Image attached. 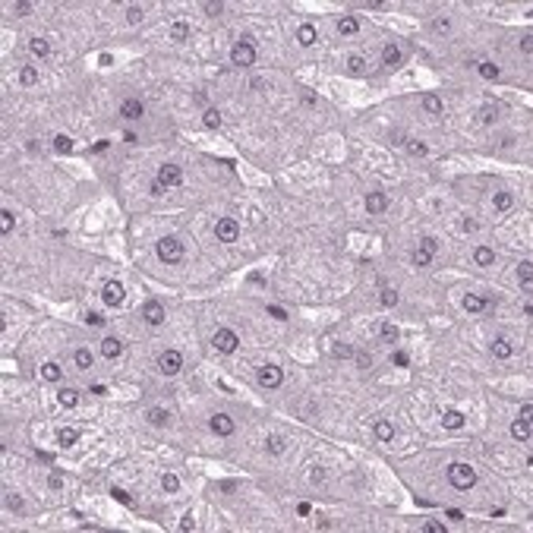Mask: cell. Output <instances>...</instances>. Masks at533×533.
I'll list each match as a JSON object with an SVG mask.
<instances>
[{
	"mask_svg": "<svg viewBox=\"0 0 533 533\" xmlns=\"http://www.w3.org/2000/svg\"><path fill=\"white\" fill-rule=\"evenodd\" d=\"M448 483L464 492V489H470L476 483V470L470 464H464V461H454V464H448Z\"/></svg>",
	"mask_w": 533,
	"mask_h": 533,
	"instance_id": "obj_1",
	"label": "cell"
},
{
	"mask_svg": "<svg viewBox=\"0 0 533 533\" xmlns=\"http://www.w3.org/2000/svg\"><path fill=\"white\" fill-rule=\"evenodd\" d=\"M230 63L234 66H252L256 63V48H252V38H240L234 48H230Z\"/></svg>",
	"mask_w": 533,
	"mask_h": 533,
	"instance_id": "obj_2",
	"label": "cell"
},
{
	"mask_svg": "<svg viewBox=\"0 0 533 533\" xmlns=\"http://www.w3.org/2000/svg\"><path fill=\"white\" fill-rule=\"evenodd\" d=\"M158 259L168 262V265L180 262V259H183V243L174 240V237H164V240H158Z\"/></svg>",
	"mask_w": 533,
	"mask_h": 533,
	"instance_id": "obj_3",
	"label": "cell"
},
{
	"mask_svg": "<svg viewBox=\"0 0 533 533\" xmlns=\"http://www.w3.org/2000/svg\"><path fill=\"white\" fill-rule=\"evenodd\" d=\"M212 344H215L218 354H234L237 344H240V338H237V332H230V328H218L215 338H212Z\"/></svg>",
	"mask_w": 533,
	"mask_h": 533,
	"instance_id": "obj_4",
	"label": "cell"
},
{
	"mask_svg": "<svg viewBox=\"0 0 533 533\" xmlns=\"http://www.w3.org/2000/svg\"><path fill=\"white\" fill-rule=\"evenodd\" d=\"M215 237L221 243H237V237H240V224H237L234 218H221V221L215 224Z\"/></svg>",
	"mask_w": 533,
	"mask_h": 533,
	"instance_id": "obj_5",
	"label": "cell"
},
{
	"mask_svg": "<svg viewBox=\"0 0 533 533\" xmlns=\"http://www.w3.org/2000/svg\"><path fill=\"white\" fill-rule=\"evenodd\" d=\"M158 369H161L164 376H177V373L183 369V357H180V351H164V354L158 357Z\"/></svg>",
	"mask_w": 533,
	"mask_h": 533,
	"instance_id": "obj_6",
	"label": "cell"
},
{
	"mask_svg": "<svg viewBox=\"0 0 533 533\" xmlns=\"http://www.w3.org/2000/svg\"><path fill=\"white\" fill-rule=\"evenodd\" d=\"M123 284L120 281H107L104 284V290H101V300H104V306H120L123 303Z\"/></svg>",
	"mask_w": 533,
	"mask_h": 533,
	"instance_id": "obj_7",
	"label": "cell"
},
{
	"mask_svg": "<svg viewBox=\"0 0 533 533\" xmlns=\"http://www.w3.org/2000/svg\"><path fill=\"white\" fill-rule=\"evenodd\" d=\"M281 382H284V373L278 369V366H262L259 369V385L262 388H278Z\"/></svg>",
	"mask_w": 533,
	"mask_h": 533,
	"instance_id": "obj_8",
	"label": "cell"
},
{
	"mask_svg": "<svg viewBox=\"0 0 533 533\" xmlns=\"http://www.w3.org/2000/svg\"><path fill=\"white\" fill-rule=\"evenodd\" d=\"M180 180H183V171L177 168V164H164V168L158 171V183H161L164 190H168V187H177Z\"/></svg>",
	"mask_w": 533,
	"mask_h": 533,
	"instance_id": "obj_9",
	"label": "cell"
},
{
	"mask_svg": "<svg viewBox=\"0 0 533 533\" xmlns=\"http://www.w3.org/2000/svg\"><path fill=\"white\" fill-rule=\"evenodd\" d=\"M142 319L149 322V325H161V322L168 319V316H164V306H161L158 300H149V303L142 306Z\"/></svg>",
	"mask_w": 533,
	"mask_h": 533,
	"instance_id": "obj_10",
	"label": "cell"
},
{
	"mask_svg": "<svg viewBox=\"0 0 533 533\" xmlns=\"http://www.w3.org/2000/svg\"><path fill=\"white\" fill-rule=\"evenodd\" d=\"M212 432L215 435H234V420L227 413H215L212 416Z\"/></svg>",
	"mask_w": 533,
	"mask_h": 533,
	"instance_id": "obj_11",
	"label": "cell"
},
{
	"mask_svg": "<svg viewBox=\"0 0 533 533\" xmlns=\"http://www.w3.org/2000/svg\"><path fill=\"white\" fill-rule=\"evenodd\" d=\"M366 208H369V215H382L385 208H388V196L385 193H369L366 196Z\"/></svg>",
	"mask_w": 533,
	"mask_h": 533,
	"instance_id": "obj_12",
	"label": "cell"
},
{
	"mask_svg": "<svg viewBox=\"0 0 533 533\" xmlns=\"http://www.w3.org/2000/svg\"><path fill=\"white\" fill-rule=\"evenodd\" d=\"M120 117H126V120H139V117H142V101H139V98H126V101L120 104Z\"/></svg>",
	"mask_w": 533,
	"mask_h": 533,
	"instance_id": "obj_13",
	"label": "cell"
},
{
	"mask_svg": "<svg viewBox=\"0 0 533 533\" xmlns=\"http://www.w3.org/2000/svg\"><path fill=\"white\" fill-rule=\"evenodd\" d=\"M401 60H404L401 48H398V44H385V51H382V63L395 69V66H401Z\"/></svg>",
	"mask_w": 533,
	"mask_h": 533,
	"instance_id": "obj_14",
	"label": "cell"
},
{
	"mask_svg": "<svg viewBox=\"0 0 533 533\" xmlns=\"http://www.w3.org/2000/svg\"><path fill=\"white\" fill-rule=\"evenodd\" d=\"M101 354H104L107 360H117V357L123 354V341H120V338H104V341H101Z\"/></svg>",
	"mask_w": 533,
	"mask_h": 533,
	"instance_id": "obj_15",
	"label": "cell"
},
{
	"mask_svg": "<svg viewBox=\"0 0 533 533\" xmlns=\"http://www.w3.org/2000/svg\"><path fill=\"white\" fill-rule=\"evenodd\" d=\"M297 41L303 44V48H312L319 41V35H316V26H309V22H303L300 29H297Z\"/></svg>",
	"mask_w": 533,
	"mask_h": 533,
	"instance_id": "obj_16",
	"label": "cell"
},
{
	"mask_svg": "<svg viewBox=\"0 0 533 533\" xmlns=\"http://www.w3.org/2000/svg\"><path fill=\"white\" fill-rule=\"evenodd\" d=\"M518 278H521V287H524V290L533 287V262H530V259H524V262L518 265Z\"/></svg>",
	"mask_w": 533,
	"mask_h": 533,
	"instance_id": "obj_17",
	"label": "cell"
},
{
	"mask_svg": "<svg viewBox=\"0 0 533 533\" xmlns=\"http://www.w3.org/2000/svg\"><path fill=\"white\" fill-rule=\"evenodd\" d=\"M511 435H514V438H518V442H530V423L518 416V420H514V423H511Z\"/></svg>",
	"mask_w": 533,
	"mask_h": 533,
	"instance_id": "obj_18",
	"label": "cell"
},
{
	"mask_svg": "<svg viewBox=\"0 0 533 533\" xmlns=\"http://www.w3.org/2000/svg\"><path fill=\"white\" fill-rule=\"evenodd\" d=\"M442 426L445 429H461L464 426V413L461 410H445L442 413Z\"/></svg>",
	"mask_w": 533,
	"mask_h": 533,
	"instance_id": "obj_19",
	"label": "cell"
},
{
	"mask_svg": "<svg viewBox=\"0 0 533 533\" xmlns=\"http://www.w3.org/2000/svg\"><path fill=\"white\" fill-rule=\"evenodd\" d=\"M376 438H379V442H391V438H395V426H391L388 420H376Z\"/></svg>",
	"mask_w": 533,
	"mask_h": 533,
	"instance_id": "obj_20",
	"label": "cell"
},
{
	"mask_svg": "<svg viewBox=\"0 0 533 533\" xmlns=\"http://www.w3.org/2000/svg\"><path fill=\"white\" fill-rule=\"evenodd\" d=\"M511 354H514V347H511L505 338H495V344H492V357H495V360H508Z\"/></svg>",
	"mask_w": 533,
	"mask_h": 533,
	"instance_id": "obj_21",
	"label": "cell"
},
{
	"mask_svg": "<svg viewBox=\"0 0 533 533\" xmlns=\"http://www.w3.org/2000/svg\"><path fill=\"white\" fill-rule=\"evenodd\" d=\"M473 262H476V265H492V262H495V252H492L489 246H476V249H473Z\"/></svg>",
	"mask_w": 533,
	"mask_h": 533,
	"instance_id": "obj_22",
	"label": "cell"
},
{
	"mask_svg": "<svg viewBox=\"0 0 533 533\" xmlns=\"http://www.w3.org/2000/svg\"><path fill=\"white\" fill-rule=\"evenodd\" d=\"M423 111H429V114H442L445 111V104L438 95H423Z\"/></svg>",
	"mask_w": 533,
	"mask_h": 533,
	"instance_id": "obj_23",
	"label": "cell"
},
{
	"mask_svg": "<svg viewBox=\"0 0 533 533\" xmlns=\"http://www.w3.org/2000/svg\"><path fill=\"white\" fill-rule=\"evenodd\" d=\"M357 29H360L357 16H341V19H338V32L341 35H357Z\"/></svg>",
	"mask_w": 533,
	"mask_h": 533,
	"instance_id": "obj_24",
	"label": "cell"
},
{
	"mask_svg": "<svg viewBox=\"0 0 533 533\" xmlns=\"http://www.w3.org/2000/svg\"><path fill=\"white\" fill-rule=\"evenodd\" d=\"M149 423H152V426H168V423H171V413L164 410V407H152V410H149Z\"/></svg>",
	"mask_w": 533,
	"mask_h": 533,
	"instance_id": "obj_25",
	"label": "cell"
},
{
	"mask_svg": "<svg viewBox=\"0 0 533 533\" xmlns=\"http://www.w3.org/2000/svg\"><path fill=\"white\" fill-rule=\"evenodd\" d=\"M464 309L467 312H480V309H486V300L480 297V293H467V297H464Z\"/></svg>",
	"mask_w": 533,
	"mask_h": 533,
	"instance_id": "obj_26",
	"label": "cell"
},
{
	"mask_svg": "<svg viewBox=\"0 0 533 533\" xmlns=\"http://www.w3.org/2000/svg\"><path fill=\"white\" fill-rule=\"evenodd\" d=\"M57 401H60V407H76V404H79V391L63 388V391H57Z\"/></svg>",
	"mask_w": 533,
	"mask_h": 533,
	"instance_id": "obj_27",
	"label": "cell"
},
{
	"mask_svg": "<svg viewBox=\"0 0 533 533\" xmlns=\"http://www.w3.org/2000/svg\"><path fill=\"white\" fill-rule=\"evenodd\" d=\"M492 205H495V212H508L514 205V199H511V193H495L492 196Z\"/></svg>",
	"mask_w": 533,
	"mask_h": 533,
	"instance_id": "obj_28",
	"label": "cell"
},
{
	"mask_svg": "<svg viewBox=\"0 0 533 533\" xmlns=\"http://www.w3.org/2000/svg\"><path fill=\"white\" fill-rule=\"evenodd\" d=\"M171 38H174V41H187V38H190V26L183 22V19H177V22L171 26Z\"/></svg>",
	"mask_w": 533,
	"mask_h": 533,
	"instance_id": "obj_29",
	"label": "cell"
},
{
	"mask_svg": "<svg viewBox=\"0 0 533 533\" xmlns=\"http://www.w3.org/2000/svg\"><path fill=\"white\" fill-rule=\"evenodd\" d=\"M60 376H63V369L57 363H44L41 366V379H48V382H60Z\"/></svg>",
	"mask_w": 533,
	"mask_h": 533,
	"instance_id": "obj_30",
	"label": "cell"
},
{
	"mask_svg": "<svg viewBox=\"0 0 533 533\" xmlns=\"http://www.w3.org/2000/svg\"><path fill=\"white\" fill-rule=\"evenodd\" d=\"M476 69H480V76H483V79H499V66H495L492 60L476 63Z\"/></svg>",
	"mask_w": 533,
	"mask_h": 533,
	"instance_id": "obj_31",
	"label": "cell"
},
{
	"mask_svg": "<svg viewBox=\"0 0 533 533\" xmlns=\"http://www.w3.org/2000/svg\"><path fill=\"white\" fill-rule=\"evenodd\" d=\"M76 438H79V432H76V429H60V432H57V445L69 448V445H76Z\"/></svg>",
	"mask_w": 533,
	"mask_h": 533,
	"instance_id": "obj_32",
	"label": "cell"
},
{
	"mask_svg": "<svg viewBox=\"0 0 533 533\" xmlns=\"http://www.w3.org/2000/svg\"><path fill=\"white\" fill-rule=\"evenodd\" d=\"M29 51L35 54V57H48V51H51V44H48L44 38H32V41H29Z\"/></svg>",
	"mask_w": 533,
	"mask_h": 533,
	"instance_id": "obj_33",
	"label": "cell"
},
{
	"mask_svg": "<svg viewBox=\"0 0 533 533\" xmlns=\"http://www.w3.org/2000/svg\"><path fill=\"white\" fill-rule=\"evenodd\" d=\"M347 69H351V76H363V73H366V60L360 57V54H354V57L347 60Z\"/></svg>",
	"mask_w": 533,
	"mask_h": 533,
	"instance_id": "obj_34",
	"label": "cell"
},
{
	"mask_svg": "<svg viewBox=\"0 0 533 533\" xmlns=\"http://www.w3.org/2000/svg\"><path fill=\"white\" fill-rule=\"evenodd\" d=\"M73 360H76L79 369H91V351H85V347H79V351L73 354Z\"/></svg>",
	"mask_w": 533,
	"mask_h": 533,
	"instance_id": "obj_35",
	"label": "cell"
},
{
	"mask_svg": "<svg viewBox=\"0 0 533 533\" xmlns=\"http://www.w3.org/2000/svg\"><path fill=\"white\" fill-rule=\"evenodd\" d=\"M19 82L22 85H35V82H38V69H35V66H22L19 69Z\"/></svg>",
	"mask_w": 533,
	"mask_h": 533,
	"instance_id": "obj_36",
	"label": "cell"
},
{
	"mask_svg": "<svg viewBox=\"0 0 533 533\" xmlns=\"http://www.w3.org/2000/svg\"><path fill=\"white\" fill-rule=\"evenodd\" d=\"M54 152H60V155H69V152H73V139L60 133L57 139H54Z\"/></svg>",
	"mask_w": 533,
	"mask_h": 533,
	"instance_id": "obj_37",
	"label": "cell"
},
{
	"mask_svg": "<svg viewBox=\"0 0 533 533\" xmlns=\"http://www.w3.org/2000/svg\"><path fill=\"white\" fill-rule=\"evenodd\" d=\"M379 332H382V338L388 341V344H395V341L401 338V332H398V328H395L391 322H382V328H379Z\"/></svg>",
	"mask_w": 533,
	"mask_h": 533,
	"instance_id": "obj_38",
	"label": "cell"
},
{
	"mask_svg": "<svg viewBox=\"0 0 533 533\" xmlns=\"http://www.w3.org/2000/svg\"><path fill=\"white\" fill-rule=\"evenodd\" d=\"M13 224H16V215H13L10 208H4V212H0V230H4V234H10V230H13Z\"/></svg>",
	"mask_w": 533,
	"mask_h": 533,
	"instance_id": "obj_39",
	"label": "cell"
},
{
	"mask_svg": "<svg viewBox=\"0 0 533 533\" xmlns=\"http://www.w3.org/2000/svg\"><path fill=\"white\" fill-rule=\"evenodd\" d=\"M202 123L208 126V130H215V126H221V114H218V107H208L205 117H202Z\"/></svg>",
	"mask_w": 533,
	"mask_h": 533,
	"instance_id": "obj_40",
	"label": "cell"
},
{
	"mask_svg": "<svg viewBox=\"0 0 533 533\" xmlns=\"http://www.w3.org/2000/svg\"><path fill=\"white\" fill-rule=\"evenodd\" d=\"M429 262H432V252H426V249L420 246V249L413 252V265H416V268H426Z\"/></svg>",
	"mask_w": 533,
	"mask_h": 533,
	"instance_id": "obj_41",
	"label": "cell"
},
{
	"mask_svg": "<svg viewBox=\"0 0 533 533\" xmlns=\"http://www.w3.org/2000/svg\"><path fill=\"white\" fill-rule=\"evenodd\" d=\"M265 451H268V454H281V451H284V438H281V435H271L268 442H265Z\"/></svg>",
	"mask_w": 533,
	"mask_h": 533,
	"instance_id": "obj_42",
	"label": "cell"
},
{
	"mask_svg": "<svg viewBox=\"0 0 533 533\" xmlns=\"http://www.w3.org/2000/svg\"><path fill=\"white\" fill-rule=\"evenodd\" d=\"M161 489H164V492H177V489H180V480H177L174 473H164V476H161Z\"/></svg>",
	"mask_w": 533,
	"mask_h": 533,
	"instance_id": "obj_43",
	"label": "cell"
},
{
	"mask_svg": "<svg viewBox=\"0 0 533 533\" xmlns=\"http://www.w3.org/2000/svg\"><path fill=\"white\" fill-rule=\"evenodd\" d=\"M142 16H145L142 7H130V10H126V22H130V26H139V22H142Z\"/></svg>",
	"mask_w": 533,
	"mask_h": 533,
	"instance_id": "obj_44",
	"label": "cell"
},
{
	"mask_svg": "<svg viewBox=\"0 0 533 533\" xmlns=\"http://www.w3.org/2000/svg\"><path fill=\"white\" fill-rule=\"evenodd\" d=\"M404 145H407V152H410V155H416V158H423V155H426V145H423V142H416V139H407Z\"/></svg>",
	"mask_w": 533,
	"mask_h": 533,
	"instance_id": "obj_45",
	"label": "cell"
},
{
	"mask_svg": "<svg viewBox=\"0 0 533 533\" xmlns=\"http://www.w3.org/2000/svg\"><path fill=\"white\" fill-rule=\"evenodd\" d=\"M379 303H382V306H398V290H391V287H388V290H382Z\"/></svg>",
	"mask_w": 533,
	"mask_h": 533,
	"instance_id": "obj_46",
	"label": "cell"
},
{
	"mask_svg": "<svg viewBox=\"0 0 533 533\" xmlns=\"http://www.w3.org/2000/svg\"><path fill=\"white\" fill-rule=\"evenodd\" d=\"M495 117H499V107H495V104H486L483 111H480V120H483V123H492Z\"/></svg>",
	"mask_w": 533,
	"mask_h": 533,
	"instance_id": "obj_47",
	"label": "cell"
},
{
	"mask_svg": "<svg viewBox=\"0 0 533 533\" xmlns=\"http://www.w3.org/2000/svg\"><path fill=\"white\" fill-rule=\"evenodd\" d=\"M205 13H208V16H221V13H224V4H221V0H208V4H205Z\"/></svg>",
	"mask_w": 533,
	"mask_h": 533,
	"instance_id": "obj_48",
	"label": "cell"
},
{
	"mask_svg": "<svg viewBox=\"0 0 533 533\" xmlns=\"http://www.w3.org/2000/svg\"><path fill=\"white\" fill-rule=\"evenodd\" d=\"M85 322H88L91 328H101V325H104V316H101V312H85Z\"/></svg>",
	"mask_w": 533,
	"mask_h": 533,
	"instance_id": "obj_49",
	"label": "cell"
},
{
	"mask_svg": "<svg viewBox=\"0 0 533 533\" xmlns=\"http://www.w3.org/2000/svg\"><path fill=\"white\" fill-rule=\"evenodd\" d=\"M13 13L16 16H26V13H32V4H29V0H19V4H13Z\"/></svg>",
	"mask_w": 533,
	"mask_h": 533,
	"instance_id": "obj_50",
	"label": "cell"
},
{
	"mask_svg": "<svg viewBox=\"0 0 533 533\" xmlns=\"http://www.w3.org/2000/svg\"><path fill=\"white\" fill-rule=\"evenodd\" d=\"M391 363H395V366H407V363H410V357L404 354V351H395V354H391Z\"/></svg>",
	"mask_w": 533,
	"mask_h": 533,
	"instance_id": "obj_51",
	"label": "cell"
},
{
	"mask_svg": "<svg viewBox=\"0 0 533 533\" xmlns=\"http://www.w3.org/2000/svg\"><path fill=\"white\" fill-rule=\"evenodd\" d=\"M111 495H114V499H117L120 505H133V499H130V495H126L123 489H111Z\"/></svg>",
	"mask_w": 533,
	"mask_h": 533,
	"instance_id": "obj_52",
	"label": "cell"
},
{
	"mask_svg": "<svg viewBox=\"0 0 533 533\" xmlns=\"http://www.w3.org/2000/svg\"><path fill=\"white\" fill-rule=\"evenodd\" d=\"M7 505H10L13 511H19V508H22V499H19L16 492H10V495H7Z\"/></svg>",
	"mask_w": 533,
	"mask_h": 533,
	"instance_id": "obj_53",
	"label": "cell"
},
{
	"mask_svg": "<svg viewBox=\"0 0 533 533\" xmlns=\"http://www.w3.org/2000/svg\"><path fill=\"white\" fill-rule=\"evenodd\" d=\"M268 316H274V319H281V322H284V319H287V312H284L281 306H268Z\"/></svg>",
	"mask_w": 533,
	"mask_h": 533,
	"instance_id": "obj_54",
	"label": "cell"
},
{
	"mask_svg": "<svg viewBox=\"0 0 533 533\" xmlns=\"http://www.w3.org/2000/svg\"><path fill=\"white\" fill-rule=\"evenodd\" d=\"M180 530H196V521H193V514H187V518L180 521Z\"/></svg>",
	"mask_w": 533,
	"mask_h": 533,
	"instance_id": "obj_55",
	"label": "cell"
},
{
	"mask_svg": "<svg viewBox=\"0 0 533 533\" xmlns=\"http://www.w3.org/2000/svg\"><path fill=\"white\" fill-rule=\"evenodd\" d=\"M420 246H423V249H426V252H435V249H438V243L432 240V237H426V240H423Z\"/></svg>",
	"mask_w": 533,
	"mask_h": 533,
	"instance_id": "obj_56",
	"label": "cell"
},
{
	"mask_svg": "<svg viewBox=\"0 0 533 533\" xmlns=\"http://www.w3.org/2000/svg\"><path fill=\"white\" fill-rule=\"evenodd\" d=\"M48 483H51V489H60V486H63V476H60V473H51Z\"/></svg>",
	"mask_w": 533,
	"mask_h": 533,
	"instance_id": "obj_57",
	"label": "cell"
},
{
	"mask_svg": "<svg viewBox=\"0 0 533 533\" xmlns=\"http://www.w3.org/2000/svg\"><path fill=\"white\" fill-rule=\"evenodd\" d=\"M521 51H524V54L533 51V38H530V35H524V38H521Z\"/></svg>",
	"mask_w": 533,
	"mask_h": 533,
	"instance_id": "obj_58",
	"label": "cell"
},
{
	"mask_svg": "<svg viewBox=\"0 0 533 533\" xmlns=\"http://www.w3.org/2000/svg\"><path fill=\"white\" fill-rule=\"evenodd\" d=\"M530 416H533V404H524V407H521V420L530 423Z\"/></svg>",
	"mask_w": 533,
	"mask_h": 533,
	"instance_id": "obj_59",
	"label": "cell"
},
{
	"mask_svg": "<svg viewBox=\"0 0 533 533\" xmlns=\"http://www.w3.org/2000/svg\"><path fill=\"white\" fill-rule=\"evenodd\" d=\"M149 193H152V196H164V187H161V183L155 180V183H152V187H149Z\"/></svg>",
	"mask_w": 533,
	"mask_h": 533,
	"instance_id": "obj_60",
	"label": "cell"
},
{
	"mask_svg": "<svg viewBox=\"0 0 533 533\" xmlns=\"http://www.w3.org/2000/svg\"><path fill=\"white\" fill-rule=\"evenodd\" d=\"M426 530H429V533H445V527H442V524H435V521H429Z\"/></svg>",
	"mask_w": 533,
	"mask_h": 533,
	"instance_id": "obj_61",
	"label": "cell"
},
{
	"mask_svg": "<svg viewBox=\"0 0 533 533\" xmlns=\"http://www.w3.org/2000/svg\"><path fill=\"white\" fill-rule=\"evenodd\" d=\"M322 480H325V470L316 467V470H312V483H322Z\"/></svg>",
	"mask_w": 533,
	"mask_h": 533,
	"instance_id": "obj_62",
	"label": "cell"
},
{
	"mask_svg": "<svg viewBox=\"0 0 533 533\" xmlns=\"http://www.w3.org/2000/svg\"><path fill=\"white\" fill-rule=\"evenodd\" d=\"M107 145H111V142H107V139H101V142H95V145H91V149H95V152H107Z\"/></svg>",
	"mask_w": 533,
	"mask_h": 533,
	"instance_id": "obj_63",
	"label": "cell"
},
{
	"mask_svg": "<svg viewBox=\"0 0 533 533\" xmlns=\"http://www.w3.org/2000/svg\"><path fill=\"white\" fill-rule=\"evenodd\" d=\"M435 29L438 32H448V19H435Z\"/></svg>",
	"mask_w": 533,
	"mask_h": 533,
	"instance_id": "obj_64",
	"label": "cell"
}]
</instances>
